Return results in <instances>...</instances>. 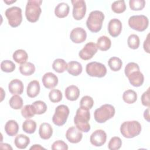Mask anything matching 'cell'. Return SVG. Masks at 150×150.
I'll return each mask as SVG.
<instances>
[{"instance_id": "6da1fadb", "label": "cell", "mask_w": 150, "mask_h": 150, "mask_svg": "<svg viewBox=\"0 0 150 150\" xmlns=\"http://www.w3.org/2000/svg\"><path fill=\"white\" fill-rule=\"evenodd\" d=\"M90 119V112L89 110L80 107L76 111L74 117V123L76 127L81 132H88L90 129L89 120Z\"/></svg>"}, {"instance_id": "7a4b0ae2", "label": "cell", "mask_w": 150, "mask_h": 150, "mask_svg": "<svg viewBox=\"0 0 150 150\" xmlns=\"http://www.w3.org/2000/svg\"><path fill=\"white\" fill-rule=\"evenodd\" d=\"M41 0H29L27 2L25 9V16L27 20L32 23L38 21L42 12Z\"/></svg>"}, {"instance_id": "3957f363", "label": "cell", "mask_w": 150, "mask_h": 150, "mask_svg": "<svg viewBox=\"0 0 150 150\" xmlns=\"http://www.w3.org/2000/svg\"><path fill=\"white\" fill-rule=\"evenodd\" d=\"M104 19V15L101 11H91L86 21V26L91 32H98L102 28Z\"/></svg>"}, {"instance_id": "277c9868", "label": "cell", "mask_w": 150, "mask_h": 150, "mask_svg": "<svg viewBox=\"0 0 150 150\" xmlns=\"http://www.w3.org/2000/svg\"><path fill=\"white\" fill-rule=\"evenodd\" d=\"M141 124L137 121H125L121 125L120 132L122 135L127 138H132L138 135L141 131Z\"/></svg>"}, {"instance_id": "5b68a950", "label": "cell", "mask_w": 150, "mask_h": 150, "mask_svg": "<svg viewBox=\"0 0 150 150\" xmlns=\"http://www.w3.org/2000/svg\"><path fill=\"white\" fill-rule=\"evenodd\" d=\"M115 110L113 105L105 104L97 108L94 112L95 120L98 123H104L112 118L115 115Z\"/></svg>"}, {"instance_id": "8992f818", "label": "cell", "mask_w": 150, "mask_h": 150, "mask_svg": "<svg viewBox=\"0 0 150 150\" xmlns=\"http://www.w3.org/2000/svg\"><path fill=\"white\" fill-rule=\"evenodd\" d=\"M9 25L13 28L19 26L22 21V9L18 6H12L8 8L5 12Z\"/></svg>"}, {"instance_id": "52a82bcc", "label": "cell", "mask_w": 150, "mask_h": 150, "mask_svg": "<svg viewBox=\"0 0 150 150\" xmlns=\"http://www.w3.org/2000/svg\"><path fill=\"white\" fill-rule=\"evenodd\" d=\"M149 25L148 18L144 15H133L128 19L129 26L137 31L143 32L146 30Z\"/></svg>"}, {"instance_id": "ba28073f", "label": "cell", "mask_w": 150, "mask_h": 150, "mask_svg": "<svg viewBox=\"0 0 150 150\" xmlns=\"http://www.w3.org/2000/svg\"><path fill=\"white\" fill-rule=\"evenodd\" d=\"M70 113L69 107L63 104L58 105L52 117V121L57 126H62L67 121Z\"/></svg>"}, {"instance_id": "9c48e42d", "label": "cell", "mask_w": 150, "mask_h": 150, "mask_svg": "<svg viewBox=\"0 0 150 150\" xmlns=\"http://www.w3.org/2000/svg\"><path fill=\"white\" fill-rule=\"evenodd\" d=\"M86 71L89 76L101 78L105 76L107 68L104 64L101 63L92 62L86 65Z\"/></svg>"}, {"instance_id": "30bf717a", "label": "cell", "mask_w": 150, "mask_h": 150, "mask_svg": "<svg viewBox=\"0 0 150 150\" xmlns=\"http://www.w3.org/2000/svg\"><path fill=\"white\" fill-rule=\"evenodd\" d=\"M73 4V16L76 20L82 19L86 12V4L83 0H71Z\"/></svg>"}, {"instance_id": "8fae6325", "label": "cell", "mask_w": 150, "mask_h": 150, "mask_svg": "<svg viewBox=\"0 0 150 150\" xmlns=\"http://www.w3.org/2000/svg\"><path fill=\"white\" fill-rule=\"evenodd\" d=\"M98 48L97 45L94 42H88L86 44L84 47L79 52V57L84 60L91 59L94 55L97 53Z\"/></svg>"}, {"instance_id": "7c38bea8", "label": "cell", "mask_w": 150, "mask_h": 150, "mask_svg": "<svg viewBox=\"0 0 150 150\" xmlns=\"http://www.w3.org/2000/svg\"><path fill=\"white\" fill-rule=\"evenodd\" d=\"M107 139V134L103 129H97L90 135V141L91 144L95 146H101Z\"/></svg>"}, {"instance_id": "4fadbf2b", "label": "cell", "mask_w": 150, "mask_h": 150, "mask_svg": "<svg viewBox=\"0 0 150 150\" xmlns=\"http://www.w3.org/2000/svg\"><path fill=\"white\" fill-rule=\"evenodd\" d=\"M66 137L69 142L72 144H77L83 138V134L77 127H71L67 130Z\"/></svg>"}, {"instance_id": "5bb4252c", "label": "cell", "mask_w": 150, "mask_h": 150, "mask_svg": "<svg viewBox=\"0 0 150 150\" xmlns=\"http://www.w3.org/2000/svg\"><path fill=\"white\" fill-rule=\"evenodd\" d=\"M86 31L82 28L77 27L73 29L70 34L71 40L75 43H81L86 40Z\"/></svg>"}, {"instance_id": "9a60e30c", "label": "cell", "mask_w": 150, "mask_h": 150, "mask_svg": "<svg viewBox=\"0 0 150 150\" xmlns=\"http://www.w3.org/2000/svg\"><path fill=\"white\" fill-rule=\"evenodd\" d=\"M122 28V25L121 22L117 18H114L111 19L108 23V31L112 37L116 38L120 35Z\"/></svg>"}, {"instance_id": "2e32d148", "label": "cell", "mask_w": 150, "mask_h": 150, "mask_svg": "<svg viewBox=\"0 0 150 150\" xmlns=\"http://www.w3.org/2000/svg\"><path fill=\"white\" fill-rule=\"evenodd\" d=\"M42 83L43 86L48 89H52L58 84V77L52 72L45 73L42 77Z\"/></svg>"}, {"instance_id": "e0dca14e", "label": "cell", "mask_w": 150, "mask_h": 150, "mask_svg": "<svg viewBox=\"0 0 150 150\" xmlns=\"http://www.w3.org/2000/svg\"><path fill=\"white\" fill-rule=\"evenodd\" d=\"M127 77L130 84L134 87H139L142 86L144 81V75L139 70L134 71L131 73Z\"/></svg>"}, {"instance_id": "ac0fdd59", "label": "cell", "mask_w": 150, "mask_h": 150, "mask_svg": "<svg viewBox=\"0 0 150 150\" xmlns=\"http://www.w3.org/2000/svg\"><path fill=\"white\" fill-rule=\"evenodd\" d=\"M23 84L19 79H13L11 80L8 84L9 91L12 94H21L23 91Z\"/></svg>"}, {"instance_id": "d6986e66", "label": "cell", "mask_w": 150, "mask_h": 150, "mask_svg": "<svg viewBox=\"0 0 150 150\" xmlns=\"http://www.w3.org/2000/svg\"><path fill=\"white\" fill-rule=\"evenodd\" d=\"M40 84L38 80H32L28 85L26 88V93L29 97L35 98L40 92Z\"/></svg>"}, {"instance_id": "ffe728a7", "label": "cell", "mask_w": 150, "mask_h": 150, "mask_svg": "<svg viewBox=\"0 0 150 150\" xmlns=\"http://www.w3.org/2000/svg\"><path fill=\"white\" fill-rule=\"evenodd\" d=\"M39 134L43 139H49L53 134V128L50 124L43 122L40 124L39 129Z\"/></svg>"}, {"instance_id": "44dd1931", "label": "cell", "mask_w": 150, "mask_h": 150, "mask_svg": "<svg viewBox=\"0 0 150 150\" xmlns=\"http://www.w3.org/2000/svg\"><path fill=\"white\" fill-rule=\"evenodd\" d=\"M64 94L68 100L73 101L77 100L79 98L80 96V90L76 86L70 85L65 89Z\"/></svg>"}, {"instance_id": "7402d4cb", "label": "cell", "mask_w": 150, "mask_h": 150, "mask_svg": "<svg viewBox=\"0 0 150 150\" xmlns=\"http://www.w3.org/2000/svg\"><path fill=\"white\" fill-rule=\"evenodd\" d=\"M82 66L81 63L78 62L70 61L67 63V71L70 74L73 76H77L80 74L82 72Z\"/></svg>"}, {"instance_id": "603a6c76", "label": "cell", "mask_w": 150, "mask_h": 150, "mask_svg": "<svg viewBox=\"0 0 150 150\" xmlns=\"http://www.w3.org/2000/svg\"><path fill=\"white\" fill-rule=\"evenodd\" d=\"M70 11V7L67 3H59L54 9L55 15L59 18H63L66 17Z\"/></svg>"}, {"instance_id": "cb8c5ba5", "label": "cell", "mask_w": 150, "mask_h": 150, "mask_svg": "<svg viewBox=\"0 0 150 150\" xmlns=\"http://www.w3.org/2000/svg\"><path fill=\"white\" fill-rule=\"evenodd\" d=\"M5 131L9 136H15L19 131L18 124L16 121L13 120L8 121L5 125Z\"/></svg>"}, {"instance_id": "d4e9b609", "label": "cell", "mask_w": 150, "mask_h": 150, "mask_svg": "<svg viewBox=\"0 0 150 150\" xmlns=\"http://www.w3.org/2000/svg\"><path fill=\"white\" fill-rule=\"evenodd\" d=\"M15 145L19 149H25L30 144V138L23 134L17 135L14 140Z\"/></svg>"}, {"instance_id": "484cf974", "label": "cell", "mask_w": 150, "mask_h": 150, "mask_svg": "<svg viewBox=\"0 0 150 150\" xmlns=\"http://www.w3.org/2000/svg\"><path fill=\"white\" fill-rule=\"evenodd\" d=\"M12 57L15 62L22 64L26 62L28 59V55L25 50L23 49H18L13 52Z\"/></svg>"}, {"instance_id": "4316f807", "label": "cell", "mask_w": 150, "mask_h": 150, "mask_svg": "<svg viewBox=\"0 0 150 150\" xmlns=\"http://www.w3.org/2000/svg\"><path fill=\"white\" fill-rule=\"evenodd\" d=\"M97 47L101 51L108 50L111 46V42L109 38L106 36H101L97 39Z\"/></svg>"}, {"instance_id": "83f0119b", "label": "cell", "mask_w": 150, "mask_h": 150, "mask_svg": "<svg viewBox=\"0 0 150 150\" xmlns=\"http://www.w3.org/2000/svg\"><path fill=\"white\" fill-rule=\"evenodd\" d=\"M67 64L62 59H57L54 60L52 64L53 69L59 73H62L67 70Z\"/></svg>"}, {"instance_id": "f1b7e54d", "label": "cell", "mask_w": 150, "mask_h": 150, "mask_svg": "<svg viewBox=\"0 0 150 150\" xmlns=\"http://www.w3.org/2000/svg\"><path fill=\"white\" fill-rule=\"evenodd\" d=\"M20 73L24 76H30L35 71V65L30 62H26L19 66Z\"/></svg>"}, {"instance_id": "f546056e", "label": "cell", "mask_w": 150, "mask_h": 150, "mask_svg": "<svg viewBox=\"0 0 150 150\" xmlns=\"http://www.w3.org/2000/svg\"><path fill=\"white\" fill-rule=\"evenodd\" d=\"M122 99L127 104H133L137 100V94L132 90H127L122 94Z\"/></svg>"}, {"instance_id": "4dcf8cb0", "label": "cell", "mask_w": 150, "mask_h": 150, "mask_svg": "<svg viewBox=\"0 0 150 150\" xmlns=\"http://www.w3.org/2000/svg\"><path fill=\"white\" fill-rule=\"evenodd\" d=\"M22 129L23 131L27 134H33L36 129V123L35 121L27 119L22 124Z\"/></svg>"}, {"instance_id": "1f68e13d", "label": "cell", "mask_w": 150, "mask_h": 150, "mask_svg": "<svg viewBox=\"0 0 150 150\" xmlns=\"http://www.w3.org/2000/svg\"><path fill=\"white\" fill-rule=\"evenodd\" d=\"M108 64L111 70L117 71L121 69L122 66V62L119 57H112L108 60Z\"/></svg>"}, {"instance_id": "d6a6232c", "label": "cell", "mask_w": 150, "mask_h": 150, "mask_svg": "<svg viewBox=\"0 0 150 150\" xmlns=\"http://www.w3.org/2000/svg\"><path fill=\"white\" fill-rule=\"evenodd\" d=\"M9 104L12 108L15 110H19L22 108L23 103L22 97L19 95L15 94L11 97L9 101Z\"/></svg>"}, {"instance_id": "836d02e7", "label": "cell", "mask_w": 150, "mask_h": 150, "mask_svg": "<svg viewBox=\"0 0 150 150\" xmlns=\"http://www.w3.org/2000/svg\"><path fill=\"white\" fill-rule=\"evenodd\" d=\"M35 112L36 114L40 115L44 114L47 110V105L44 101L38 100L32 103Z\"/></svg>"}, {"instance_id": "e575fe53", "label": "cell", "mask_w": 150, "mask_h": 150, "mask_svg": "<svg viewBox=\"0 0 150 150\" xmlns=\"http://www.w3.org/2000/svg\"><path fill=\"white\" fill-rule=\"evenodd\" d=\"M111 9L116 13H121L126 10V5L124 0L114 1L111 5Z\"/></svg>"}, {"instance_id": "d590c367", "label": "cell", "mask_w": 150, "mask_h": 150, "mask_svg": "<svg viewBox=\"0 0 150 150\" xmlns=\"http://www.w3.org/2000/svg\"><path fill=\"white\" fill-rule=\"evenodd\" d=\"M127 44L129 48L134 50L137 49L140 44V40L138 36L135 34L129 35L127 39Z\"/></svg>"}, {"instance_id": "8d00e7d4", "label": "cell", "mask_w": 150, "mask_h": 150, "mask_svg": "<svg viewBox=\"0 0 150 150\" xmlns=\"http://www.w3.org/2000/svg\"><path fill=\"white\" fill-rule=\"evenodd\" d=\"M15 64L11 60H5L1 63V69L4 72L11 73L15 70Z\"/></svg>"}, {"instance_id": "74e56055", "label": "cell", "mask_w": 150, "mask_h": 150, "mask_svg": "<svg viewBox=\"0 0 150 150\" xmlns=\"http://www.w3.org/2000/svg\"><path fill=\"white\" fill-rule=\"evenodd\" d=\"M22 115L26 119L33 117L36 114L32 104H28L25 105L21 110Z\"/></svg>"}, {"instance_id": "f35d334b", "label": "cell", "mask_w": 150, "mask_h": 150, "mask_svg": "<svg viewBox=\"0 0 150 150\" xmlns=\"http://www.w3.org/2000/svg\"><path fill=\"white\" fill-rule=\"evenodd\" d=\"M49 98L52 103H59L62 100L63 95L59 90L52 89L49 93Z\"/></svg>"}, {"instance_id": "ab89813d", "label": "cell", "mask_w": 150, "mask_h": 150, "mask_svg": "<svg viewBox=\"0 0 150 150\" xmlns=\"http://www.w3.org/2000/svg\"><path fill=\"white\" fill-rule=\"evenodd\" d=\"M122 145V141L118 137H114L111 138L108 144V148L110 150L119 149Z\"/></svg>"}, {"instance_id": "60d3db41", "label": "cell", "mask_w": 150, "mask_h": 150, "mask_svg": "<svg viewBox=\"0 0 150 150\" xmlns=\"http://www.w3.org/2000/svg\"><path fill=\"white\" fill-rule=\"evenodd\" d=\"M94 105V100L92 97L88 96L83 97L80 101V106L81 107L90 110Z\"/></svg>"}, {"instance_id": "b9f144b4", "label": "cell", "mask_w": 150, "mask_h": 150, "mask_svg": "<svg viewBox=\"0 0 150 150\" xmlns=\"http://www.w3.org/2000/svg\"><path fill=\"white\" fill-rule=\"evenodd\" d=\"M129 5L132 11H141L145 7V1L144 0H130Z\"/></svg>"}, {"instance_id": "7bdbcfd3", "label": "cell", "mask_w": 150, "mask_h": 150, "mask_svg": "<svg viewBox=\"0 0 150 150\" xmlns=\"http://www.w3.org/2000/svg\"><path fill=\"white\" fill-rule=\"evenodd\" d=\"M137 70H139V67L138 64L134 62H130L128 63L125 67L124 73L125 76L127 77L131 73Z\"/></svg>"}, {"instance_id": "ee69618b", "label": "cell", "mask_w": 150, "mask_h": 150, "mask_svg": "<svg viewBox=\"0 0 150 150\" xmlns=\"http://www.w3.org/2000/svg\"><path fill=\"white\" fill-rule=\"evenodd\" d=\"M52 150H67L68 145L62 140H57L54 142L51 146Z\"/></svg>"}, {"instance_id": "f6af8a7d", "label": "cell", "mask_w": 150, "mask_h": 150, "mask_svg": "<svg viewBox=\"0 0 150 150\" xmlns=\"http://www.w3.org/2000/svg\"><path fill=\"white\" fill-rule=\"evenodd\" d=\"M141 103L143 105L149 107V88L141 96Z\"/></svg>"}, {"instance_id": "bcb514c9", "label": "cell", "mask_w": 150, "mask_h": 150, "mask_svg": "<svg viewBox=\"0 0 150 150\" xmlns=\"http://www.w3.org/2000/svg\"><path fill=\"white\" fill-rule=\"evenodd\" d=\"M149 34L147 35L146 39L145 40L144 44H143V46H144V50L148 53H149Z\"/></svg>"}, {"instance_id": "7dc6e473", "label": "cell", "mask_w": 150, "mask_h": 150, "mask_svg": "<svg viewBox=\"0 0 150 150\" xmlns=\"http://www.w3.org/2000/svg\"><path fill=\"white\" fill-rule=\"evenodd\" d=\"M144 117L145 120L149 122V108L148 107L144 112Z\"/></svg>"}, {"instance_id": "c3c4849f", "label": "cell", "mask_w": 150, "mask_h": 150, "mask_svg": "<svg viewBox=\"0 0 150 150\" xmlns=\"http://www.w3.org/2000/svg\"><path fill=\"white\" fill-rule=\"evenodd\" d=\"M0 148L1 149H12V148L10 146V145L6 144V143H1L0 144Z\"/></svg>"}, {"instance_id": "681fc988", "label": "cell", "mask_w": 150, "mask_h": 150, "mask_svg": "<svg viewBox=\"0 0 150 150\" xmlns=\"http://www.w3.org/2000/svg\"><path fill=\"white\" fill-rule=\"evenodd\" d=\"M30 149H35V150H40V149H45V148L42 146L40 145L39 144H35L30 148Z\"/></svg>"}, {"instance_id": "f907efd6", "label": "cell", "mask_w": 150, "mask_h": 150, "mask_svg": "<svg viewBox=\"0 0 150 150\" xmlns=\"http://www.w3.org/2000/svg\"><path fill=\"white\" fill-rule=\"evenodd\" d=\"M16 1V0H15V1H8V0H4V2H5V3H6L7 5H10V4H12V3H14V2H15Z\"/></svg>"}, {"instance_id": "816d5d0a", "label": "cell", "mask_w": 150, "mask_h": 150, "mask_svg": "<svg viewBox=\"0 0 150 150\" xmlns=\"http://www.w3.org/2000/svg\"><path fill=\"white\" fill-rule=\"evenodd\" d=\"M1 101H2L4 100V96H3V95L5 96V93L4 91V90L2 87H1Z\"/></svg>"}]
</instances>
